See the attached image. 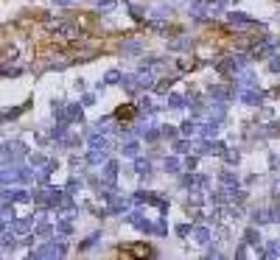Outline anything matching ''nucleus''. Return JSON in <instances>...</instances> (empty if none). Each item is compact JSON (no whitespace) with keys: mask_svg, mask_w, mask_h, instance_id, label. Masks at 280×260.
I'll list each match as a JSON object with an SVG mask.
<instances>
[{"mask_svg":"<svg viewBox=\"0 0 280 260\" xmlns=\"http://www.w3.org/2000/svg\"><path fill=\"white\" fill-rule=\"evenodd\" d=\"M121 154H123V157H129V160H135V157L140 154V143H138V140H129V143H123V146H121Z\"/></svg>","mask_w":280,"mask_h":260,"instance_id":"obj_22","label":"nucleus"},{"mask_svg":"<svg viewBox=\"0 0 280 260\" xmlns=\"http://www.w3.org/2000/svg\"><path fill=\"white\" fill-rule=\"evenodd\" d=\"M199 204H205V193L193 188V191H191V196H188V207H199Z\"/></svg>","mask_w":280,"mask_h":260,"instance_id":"obj_34","label":"nucleus"},{"mask_svg":"<svg viewBox=\"0 0 280 260\" xmlns=\"http://www.w3.org/2000/svg\"><path fill=\"white\" fill-rule=\"evenodd\" d=\"M76 0H53V6H73Z\"/></svg>","mask_w":280,"mask_h":260,"instance_id":"obj_60","label":"nucleus"},{"mask_svg":"<svg viewBox=\"0 0 280 260\" xmlns=\"http://www.w3.org/2000/svg\"><path fill=\"white\" fill-rule=\"evenodd\" d=\"M34 235H36V238H51V235H53V227L48 224V221H42V218H39V224L34 227Z\"/></svg>","mask_w":280,"mask_h":260,"instance_id":"obj_25","label":"nucleus"},{"mask_svg":"<svg viewBox=\"0 0 280 260\" xmlns=\"http://www.w3.org/2000/svg\"><path fill=\"white\" fill-rule=\"evenodd\" d=\"M104 179H106V185H115V179H118V162L115 160H106L104 162Z\"/></svg>","mask_w":280,"mask_h":260,"instance_id":"obj_18","label":"nucleus"},{"mask_svg":"<svg viewBox=\"0 0 280 260\" xmlns=\"http://www.w3.org/2000/svg\"><path fill=\"white\" fill-rule=\"evenodd\" d=\"M269 70H272V73H280V56H278V53H272V56H269Z\"/></svg>","mask_w":280,"mask_h":260,"instance_id":"obj_49","label":"nucleus"},{"mask_svg":"<svg viewBox=\"0 0 280 260\" xmlns=\"http://www.w3.org/2000/svg\"><path fill=\"white\" fill-rule=\"evenodd\" d=\"M227 23L233 28H255L258 26L249 14H244V11H227Z\"/></svg>","mask_w":280,"mask_h":260,"instance_id":"obj_8","label":"nucleus"},{"mask_svg":"<svg viewBox=\"0 0 280 260\" xmlns=\"http://www.w3.org/2000/svg\"><path fill=\"white\" fill-rule=\"evenodd\" d=\"M219 126H221V121H216V118H210V121H205L199 126V131H202V137L205 140H213V137H219Z\"/></svg>","mask_w":280,"mask_h":260,"instance_id":"obj_11","label":"nucleus"},{"mask_svg":"<svg viewBox=\"0 0 280 260\" xmlns=\"http://www.w3.org/2000/svg\"><path fill=\"white\" fill-rule=\"evenodd\" d=\"M266 258H280V241H266Z\"/></svg>","mask_w":280,"mask_h":260,"instance_id":"obj_39","label":"nucleus"},{"mask_svg":"<svg viewBox=\"0 0 280 260\" xmlns=\"http://www.w3.org/2000/svg\"><path fill=\"white\" fill-rule=\"evenodd\" d=\"M126 207H129V199H123V196H115V199L109 201V207H106V210H109V213H123Z\"/></svg>","mask_w":280,"mask_h":260,"instance_id":"obj_24","label":"nucleus"},{"mask_svg":"<svg viewBox=\"0 0 280 260\" xmlns=\"http://www.w3.org/2000/svg\"><path fill=\"white\" fill-rule=\"evenodd\" d=\"M79 188H81V182H79V179H76V176H73V179H70V182H68V188H65V191H68V193H76V191H79Z\"/></svg>","mask_w":280,"mask_h":260,"instance_id":"obj_51","label":"nucleus"},{"mask_svg":"<svg viewBox=\"0 0 280 260\" xmlns=\"http://www.w3.org/2000/svg\"><path fill=\"white\" fill-rule=\"evenodd\" d=\"M98 241H101V232H93V235L87 238V241H81V243H79V252H84V249H93V246H96Z\"/></svg>","mask_w":280,"mask_h":260,"instance_id":"obj_37","label":"nucleus"},{"mask_svg":"<svg viewBox=\"0 0 280 260\" xmlns=\"http://www.w3.org/2000/svg\"><path fill=\"white\" fill-rule=\"evenodd\" d=\"M208 115L210 118H216V121H224V118H227V101H216V98H213Z\"/></svg>","mask_w":280,"mask_h":260,"instance_id":"obj_13","label":"nucleus"},{"mask_svg":"<svg viewBox=\"0 0 280 260\" xmlns=\"http://www.w3.org/2000/svg\"><path fill=\"white\" fill-rule=\"evenodd\" d=\"M191 39L188 36H176V39H168V51H174V53H179V51H191Z\"/></svg>","mask_w":280,"mask_h":260,"instance_id":"obj_17","label":"nucleus"},{"mask_svg":"<svg viewBox=\"0 0 280 260\" xmlns=\"http://www.w3.org/2000/svg\"><path fill=\"white\" fill-rule=\"evenodd\" d=\"M87 143L90 148H112V143H109V137H106V131H93V134H87Z\"/></svg>","mask_w":280,"mask_h":260,"instance_id":"obj_10","label":"nucleus"},{"mask_svg":"<svg viewBox=\"0 0 280 260\" xmlns=\"http://www.w3.org/2000/svg\"><path fill=\"white\" fill-rule=\"evenodd\" d=\"M249 246H252V243L241 241V243L236 246V258H249Z\"/></svg>","mask_w":280,"mask_h":260,"instance_id":"obj_45","label":"nucleus"},{"mask_svg":"<svg viewBox=\"0 0 280 260\" xmlns=\"http://www.w3.org/2000/svg\"><path fill=\"white\" fill-rule=\"evenodd\" d=\"M176 235H179V238H188V235H191V227H188V224H179V227H176Z\"/></svg>","mask_w":280,"mask_h":260,"instance_id":"obj_54","label":"nucleus"},{"mask_svg":"<svg viewBox=\"0 0 280 260\" xmlns=\"http://www.w3.org/2000/svg\"><path fill=\"white\" fill-rule=\"evenodd\" d=\"M266 134H280V123H272L269 129H266Z\"/></svg>","mask_w":280,"mask_h":260,"instance_id":"obj_57","label":"nucleus"},{"mask_svg":"<svg viewBox=\"0 0 280 260\" xmlns=\"http://www.w3.org/2000/svg\"><path fill=\"white\" fill-rule=\"evenodd\" d=\"M135 173H138L140 179L146 182V179L151 176V162H149V160H140V157H135Z\"/></svg>","mask_w":280,"mask_h":260,"instance_id":"obj_15","label":"nucleus"},{"mask_svg":"<svg viewBox=\"0 0 280 260\" xmlns=\"http://www.w3.org/2000/svg\"><path fill=\"white\" fill-rule=\"evenodd\" d=\"M179 131H182L185 137H191V134H196V131H199V123H196V121H185L182 126H179Z\"/></svg>","mask_w":280,"mask_h":260,"instance_id":"obj_35","label":"nucleus"},{"mask_svg":"<svg viewBox=\"0 0 280 260\" xmlns=\"http://www.w3.org/2000/svg\"><path fill=\"white\" fill-rule=\"evenodd\" d=\"M210 238H213V235H210L208 227H196V229H193V241L199 243V246H208Z\"/></svg>","mask_w":280,"mask_h":260,"instance_id":"obj_19","label":"nucleus"},{"mask_svg":"<svg viewBox=\"0 0 280 260\" xmlns=\"http://www.w3.org/2000/svg\"><path fill=\"white\" fill-rule=\"evenodd\" d=\"M275 48H278V39H272V36H263V39H258V42L249 48V56L255 59H266V56H272L275 53Z\"/></svg>","mask_w":280,"mask_h":260,"instance_id":"obj_3","label":"nucleus"},{"mask_svg":"<svg viewBox=\"0 0 280 260\" xmlns=\"http://www.w3.org/2000/svg\"><path fill=\"white\" fill-rule=\"evenodd\" d=\"M45 28L53 31L56 39H68V42H73V39L81 36V28L73 26V23H68V20H45Z\"/></svg>","mask_w":280,"mask_h":260,"instance_id":"obj_2","label":"nucleus"},{"mask_svg":"<svg viewBox=\"0 0 280 260\" xmlns=\"http://www.w3.org/2000/svg\"><path fill=\"white\" fill-rule=\"evenodd\" d=\"M244 241H246V243H252V246H258V243H261V232H258L255 227H249V229L244 232Z\"/></svg>","mask_w":280,"mask_h":260,"instance_id":"obj_36","label":"nucleus"},{"mask_svg":"<svg viewBox=\"0 0 280 260\" xmlns=\"http://www.w3.org/2000/svg\"><path fill=\"white\" fill-rule=\"evenodd\" d=\"M0 241H3V252H14V246H17V232H14V229H3V238H0Z\"/></svg>","mask_w":280,"mask_h":260,"instance_id":"obj_20","label":"nucleus"},{"mask_svg":"<svg viewBox=\"0 0 280 260\" xmlns=\"http://www.w3.org/2000/svg\"><path fill=\"white\" fill-rule=\"evenodd\" d=\"M182 188H199V173H185L182 176Z\"/></svg>","mask_w":280,"mask_h":260,"instance_id":"obj_38","label":"nucleus"},{"mask_svg":"<svg viewBox=\"0 0 280 260\" xmlns=\"http://www.w3.org/2000/svg\"><path fill=\"white\" fill-rule=\"evenodd\" d=\"M138 109H140V112H146V115H151L154 109H157V106L151 104V98H149V96H143V98H140V104H138Z\"/></svg>","mask_w":280,"mask_h":260,"instance_id":"obj_41","label":"nucleus"},{"mask_svg":"<svg viewBox=\"0 0 280 260\" xmlns=\"http://www.w3.org/2000/svg\"><path fill=\"white\" fill-rule=\"evenodd\" d=\"M11 229L17 235H28L34 229V221H31V218H14V221H11Z\"/></svg>","mask_w":280,"mask_h":260,"instance_id":"obj_16","label":"nucleus"},{"mask_svg":"<svg viewBox=\"0 0 280 260\" xmlns=\"http://www.w3.org/2000/svg\"><path fill=\"white\" fill-rule=\"evenodd\" d=\"M68 121H84V112H81L79 104H68Z\"/></svg>","mask_w":280,"mask_h":260,"instance_id":"obj_32","label":"nucleus"},{"mask_svg":"<svg viewBox=\"0 0 280 260\" xmlns=\"http://www.w3.org/2000/svg\"><path fill=\"white\" fill-rule=\"evenodd\" d=\"M188 148H191V143H188V140H176V143H174V151H176V154H185Z\"/></svg>","mask_w":280,"mask_h":260,"instance_id":"obj_50","label":"nucleus"},{"mask_svg":"<svg viewBox=\"0 0 280 260\" xmlns=\"http://www.w3.org/2000/svg\"><path fill=\"white\" fill-rule=\"evenodd\" d=\"M31 168H34V165H31ZM31 168H11V179L20 182V185H28L36 176V171H31Z\"/></svg>","mask_w":280,"mask_h":260,"instance_id":"obj_12","label":"nucleus"},{"mask_svg":"<svg viewBox=\"0 0 280 260\" xmlns=\"http://www.w3.org/2000/svg\"><path fill=\"white\" fill-rule=\"evenodd\" d=\"M252 221H255V224H258V227H261V224H269V221H272V216H269V210H263V207H258V210H255V213H252Z\"/></svg>","mask_w":280,"mask_h":260,"instance_id":"obj_31","label":"nucleus"},{"mask_svg":"<svg viewBox=\"0 0 280 260\" xmlns=\"http://www.w3.org/2000/svg\"><path fill=\"white\" fill-rule=\"evenodd\" d=\"M28 162L34 165V168H42V165L48 162V157H45V154H39V151H34V154H28Z\"/></svg>","mask_w":280,"mask_h":260,"instance_id":"obj_43","label":"nucleus"},{"mask_svg":"<svg viewBox=\"0 0 280 260\" xmlns=\"http://www.w3.org/2000/svg\"><path fill=\"white\" fill-rule=\"evenodd\" d=\"M84 84H87V81H84V78H76V81H73V87H76V90H79V93H81V90H84Z\"/></svg>","mask_w":280,"mask_h":260,"instance_id":"obj_58","label":"nucleus"},{"mask_svg":"<svg viewBox=\"0 0 280 260\" xmlns=\"http://www.w3.org/2000/svg\"><path fill=\"white\" fill-rule=\"evenodd\" d=\"M68 255V243H65V235H59L56 241H45L42 246L28 252V258L34 260H48V258H65Z\"/></svg>","mask_w":280,"mask_h":260,"instance_id":"obj_1","label":"nucleus"},{"mask_svg":"<svg viewBox=\"0 0 280 260\" xmlns=\"http://www.w3.org/2000/svg\"><path fill=\"white\" fill-rule=\"evenodd\" d=\"M84 160H87V165H104L109 157H106V148H90Z\"/></svg>","mask_w":280,"mask_h":260,"instance_id":"obj_14","label":"nucleus"},{"mask_svg":"<svg viewBox=\"0 0 280 260\" xmlns=\"http://www.w3.org/2000/svg\"><path fill=\"white\" fill-rule=\"evenodd\" d=\"M140 134H143V137L149 140V143H154V140H160V134H163V129H143V131H140Z\"/></svg>","mask_w":280,"mask_h":260,"instance_id":"obj_44","label":"nucleus"},{"mask_svg":"<svg viewBox=\"0 0 280 260\" xmlns=\"http://www.w3.org/2000/svg\"><path fill=\"white\" fill-rule=\"evenodd\" d=\"M269 216H272V221H275V224H280V204H275V207L269 210Z\"/></svg>","mask_w":280,"mask_h":260,"instance_id":"obj_55","label":"nucleus"},{"mask_svg":"<svg viewBox=\"0 0 280 260\" xmlns=\"http://www.w3.org/2000/svg\"><path fill=\"white\" fill-rule=\"evenodd\" d=\"M166 104L171 106V109H185V98L176 96V93H171V96H166Z\"/></svg>","mask_w":280,"mask_h":260,"instance_id":"obj_33","label":"nucleus"},{"mask_svg":"<svg viewBox=\"0 0 280 260\" xmlns=\"http://www.w3.org/2000/svg\"><path fill=\"white\" fill-rule=\"evenodd\" d=\"M154 199H157V193H151V191H138L132 201H135V204H151Z\"/></svg>","mask_w":280,"mask_h":260,"instance_id":"obj_23","label":"nucleus"},{"mask_svg":"<svg viewBox=\"0 0 280 260\" xmlns=\"http://www.w3.org/2000/svg\"><path fill=\"white\" fill-rule=\"evenodd\" d=\"M154 232H157V235H166V232H168V224L163 221V218H160L157 224H154Z\"/></svg>","mask_w":280,"mask_h":260,"instance_id":"obj_52","label":"nucleus"},{"mask_svg":"<svg viewBox=\"0 0 280 260\" xmlns=\"http://www.w3.org/2000/svg\"><path fill=\"white\" fill-rule=\"evenodd\" d=\"M224 162H227V165H238V162H241V154H238V151H227V154H224Z\"/></svg>","mask_w":280,"mask_h":260,"instance_id":"obj_48","label":"nucleus"},{"mask_svg":"<svg viewBox=\"0 0 280 260\" xmlns=\"http://www.w3.org/2000/svg\"><path fill=\"white\" fill-rule=\"evenodd\" d=\"M3 201H11V204H26V201H31V193L26 191V188H14V191H3Z\"/></svg>","mask_w":280,"mask_h":260,"instance_id":"obj_9","label":"nucleus"},{"mask_svg":"<svg viewBox=\"0 0 280 260\" xmlns=\"http://www.w3.org/2000/svg\"><path fill=\"white\" fill-rule=\"evenodd\" d=\"M115 118H118V121H132V118H135V106L123 104L121 109H115Z\"/></svg>","mask_w":280,"mask_h":260,"instance_id":"obj_28","label":"nucleus"},{"mask_svg":"<svg viewBox=\"0 0 280 260\" xmlns=\"http://www.w3.org/2000/svg\"><path fill=\"white\" fill-rule=\"evenodd\" d=\"M219 182L224 185V188H236V185H238V176L233 171H221L219 173Z\"/></svg>","mask_w":280,"mask_h":260,"instance_id":"obj_29","label":"nucleus"},{"mask_svg":"<svg viewBox=\"0 0 280 260\" xmlns=\"http://www.w3.org/2000/svg\"><path fill=\"white\" fill-rule=\"evenodd\" d=\"M143 51H146V42L138 39V36H129V39H123V42H121V53H123V56H143Z\"/></svg>","mask_w":280,"mask_h":260,"instance_id":"obj_7","label":"nucleus"},{"mask_svg":"<svg viewBox=\"0 0 280 260\" xmlns=\"http://www.w3.org/2000/svg\"><path fill=\"white\" fill-rule=\"evenodd\" d=\"M210 98H216V101H233L238 98V87H227V84H210L208 87Z\"/></svg>","mask_w":280,"mask_h":260,"instance_id":"obj_5","label":"nucleus"},{"mask_svg":"<svg viewBox=\"0 0 280 260\" xmlns=\"http://www.w3.org/2000/svg\"><path fill=\"white\" fill-rule=\"evenodd\" d=\"M185 168H191L193 171V168H196V157H188V160H185Z\"/></svg>","mask_w":280,"mask_h":260,"instance_id":"obj_59","label":"nucleus"},{"mask_svg":"<svg viewBox=\"0 0 280 260\" xmlns=\"http://www.w3.org/2000/svg\"><path fill=\"white\" fill-rule=\"evenodd\" d=\"M151 14H154L157 20H168V17H171V9H166V6H157V9L151 11Z\"/></svg>","mask_w":280,"mask_h":260,"instance_id":"obj_47","label":"nucleus"},{"mask_svg":"<svg viewBox=\"0 0 280 260\" xmlns=\"http://www.w3.org/2000/svg\"><path fill=\"white\" fill-rule=\"evenodd\" d=\"M81 104H84V106H93V104H96V96H84V98H81Z\"/></svg>","mask_w":280,"mask_h":260,"instance_id":"obj_56","label":"nucleus"},{"mask_svg":"<svg viewBox=\"0 0 280 260\" xmlns=\"http://www.w3.org/2000/svg\"><path fill=\"white\" fill-rule=\"evenodd\" d=\"M123 221H126V224H132L135 229H140V232H146V235L154 232V224H151L149 218H143L140 213H126V216H123Z\"/></svg>","mask_w":280,"mask_h":260,"instance_id":"obj_6","label":"nucleus"},{"mask_svg":"<svg viewBox=\"0 0 280 260\" xmlns=\"http://www.w3.org/2000/svg\"><path fill=\"white\" fill-rule=\"evenodd\" d=\"M96 6H98V11H112L118 6V0H98Z\"/></svg>","mask_w":280,"mask_h":260,"instance_id":"obj_46","label":"nucleus"},{"mask_svg":"<svg viewBox=\"0 0 280 260\" xmlns=\"http://www.w3.org/2000/svg\"><path fill=\"white\" fill-rule=\"evenodd\" d=\"M182 160L179 157H166V162H163V168H166V173H179L182 171Z\"/></svg>","mask_w":280,"mask_h":260,"instance_id":"obj_21","label":"nucleus"},{"mask_svg":"<svg viewBox=\"0 0 280 260\" xmlns=\"http://www.w3.org/2000/svg\"><path fill=\"white\" fill-rule=\"evenodd\" d=\"M28 109V104H23V106H17V109H9V112H3V121L9 123V121H14V118H20V115Z\"/></svg>","mask_w":280,"mask_h":260,"instance_id":"obj_42","label":"nucleus"},{"mask_svg":"<svg viewBox=\"0 0 280 260\" xmlns=\"http://www.w3.org/2000/svg\"><path fill=\"white\" fill-rule=\"evenodd\" d=\"M123 255H129V258H149L154 252H151L149 246H132V249H123Z\"/></svg>","mask_w":280,"mask_h":260,"instance_id":"obj_26","label":"nucleus"},{"mask_svg":"<svg viewBox=\"0 0 280 260\" xmlns=\"http://www.w3.org/2000/svg\"><path fill=\"white\" fill-rule=\"evenodd\" d=\"M123 76H121V70H106V76H104V84H121Z\"/></svg>","mask_w":280,"mask_h":260,"instance_id":"obj_40","label":"nucleus"},{"mask_svg":"<svg viewBox=\"0 0 280 260\" xmlns=\"http://www.w3.org/2000/svg\"><path fill=\"white\" fill-rule=\"evenodd\" d=\"M56 232H59V235H70V232H73V224H70V216H62V218H56Z\"/></svg>","mask_w":280,"mask_h":260,"instance_id":"obj_27","label":"nucleus"},{"mask_svg":"<svg viewBox=\"0 0 280 260\" xmlns=\"http://www.w3.org/2000/svg\"><path fill=\"white\" fill-rule=\"evenodd\" d=\"M160 129H163V137H171V140L176 137V129H174V126H160Z\"/></svg>","mask_w":280,"mask_h":260,"instance_id":"obj_53","label":"nucleus"},{"mask_svg":"<svg viewBox=\"0 0 280 260\" xmlns=\"http://www.w3.org/2000/svg\"><path fill=\"white\" fill-rule=\"evenodd\" d=\"M238 101L246 106H261L263 104V96H261V90L258 87H241L238 84Z\"/></svg>","mask_w":280,"mask_h":260,"instance_id":"obj_4","label":"nucleus"},{"mask_svg":"<svg viewBox=\"0 0 280 260\" xmlns=\"http://www.w3.org/2000/svg\"><path fill=\"white\" fill-rule=\"evenodd\" d=\"M65 137H68V123L59 121V123L51 129V140H65Z\"/></svg>","mask_w":280,"mask_h":260,"instance_id":"obj_30","label":"nucleus"}]
</instances>
